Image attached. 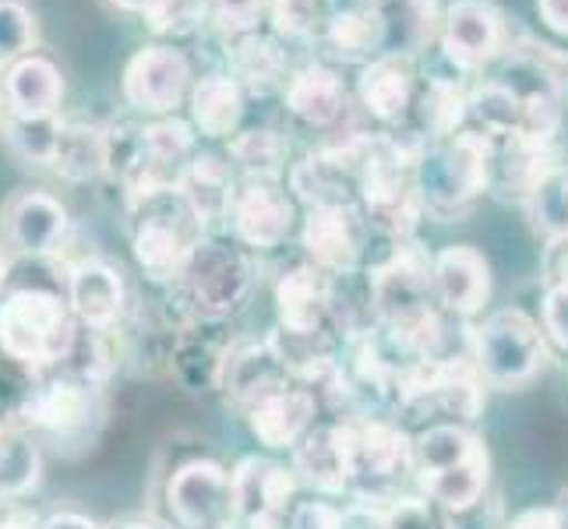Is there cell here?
<instances>
[{
  "label": "cell",
  "mask_w": 568,
  "mask_h": 529,
  "mask_svg": "<svg viewBox=\"0 0 568 529\" xmlns=\"http://www.w3.org/2000/svg\"><path fill=\"white\" fill-rule=\"evenodd\" d=\"M226 160L241 181H286L290 145L272 128H244L226 142Z\"/></svg>",
  "instance_id": "36"
},
{
  "label": "cell",
  "mask_w": 568,
  "mask_h": 529,
  "mask_svg": "<svg viewBox=\"0 0 568 529\" xmlns=\"http://www.w3.org/2000/svg\"><path fill=\"white\" fill-rule=\"evenodd\" d=\"M230 57H233V78L244 85L251 95H268L276 89L290 85V57L280 35H262V32H247L230 39Z\"/></svg>",
  "instance_id": "32"
},
{
  "label": "cell",
  "mask_w": 568,
  "mask_h": 529,
  "mask_svg": "<svg viewBox=\"0 0 568 529\" xmlns=\"http://www.w3.org/2000/svg\"><path fill=\"white\" fill-rule=\"evenodd\" d=\"M226 230L247 251H276L301 233V202L286 181H241L226 215Z\"/></svg>",
  "instance_id": "12"
},
{
  "label": "cell",
  "mask_w": 568,
  "mask_h": 529,
  "mask_svg": "<svg viewBox=\"0 0 568 529\" xmlns=\"http://www.w3.org/2000/svg\"><path fill=\"white\" fill-rule=\"evenodd\" d=\"M258 268L254 251H247L230 233H205L191 247L181 276L166 289L178 304V328L191 322H230L247 307Z\"/></svg>",
  "instance_id": "2"
},
{
  "label": "cell",
  "mask_w": 568,
  "mask_h": 529,
  "mask_svg": "<svg viewBox=\"0 0 568 529\" xmlns=\"http://www.w3.org/2000/svg\"><path fill=\"white\" fill-rule=\"evenodd\" d=\"M378 14L385 29V57L417 61V57L442 35V4L438 0H364Z\"/></svg>",
  "instance_id": "28"
},
{
  "label": "cell",
  "mask_w": 568,
  "mask_h": 529,
  "mask_svg": "<svg viewBox=\"0 0 568 529\" xmlns=\"http://www.w3.org/2000/svg\"><path fill=\"white\" fill-rule=\"evenodd\" d=\"M209 22L223 29L226 39H237L247 32H258L262 18H268V0H205Z\"/></svg>",
  "instance_id": "44"
},
{
  "label": "cell",
  "mask_w": 568,
  "mask_h": 529,
  "mask_svg": "<svg viewBox=\"0 0 568 529\" xmlns=\"http://www.w3.org/2000/svg\"><path fill=\"white\" fill-rule=\"evenodd\" d=\"M106 529H173V526L155 522V519H121V522H113Z\"/></svg>",
  "instance_id": "58"
},
{
  "label": "cell",
  "mask_w": 568,
  "mask_h": 529,
  "mask_svg": "<svg viewBox=\"0 0 568 529\" xmlns=\"http://www.w3.org/2000/svg\"><path fill=\"white\" fill-rule=\"evenodd\" d=\"M491 262L474 244H445L430 254V289L448 318L469 322L491 301Z\"/></svg>",
  "instance_id": "16"
},
{
  "label": "cell",
  "mask_w": 568,
  "mask_h": 529,
  "mask_svg": "<svg viewBox=\"0 0 568 529\" xmlns=\"http://www.w3.org/2000/svg\"><path fill=\"white\" fill-rule=\"evenodd\" d=\"M226 332V322H191L184 328L173 332L170 353H166V370L187 396H209L220 391L226 353L233 346Z\"/></svg>",
  "instance_id": "20"
},
{
  "label": "cell",
  "mask_w": 568,
  "mask_h": 529,
  "mask_svg": "<svg viewBox=\"0 0 568 529\" xmlns=\"http://www.w3.org/2000/svg\"><path fill=\"white\" fill-rule=\"evenodd\" d=\"M53 173L68 184H92L110 173V124L92 116H71L61 124Z\"/></svg>",
  "instance_id": "31"
},
{
  "label": "cell",
  "mask_w": 568,
  "mask_h": 529,
  "mask_svg": "<svg viewBox=\"0 0 568 529\" xmlns=\"http://www.w3.org/2000/svg\"><path fill=\"white\" fill-rule=\"evenodd\" d=\"M523 208H526V215H530V226L540 233L544 241L565 237L568 233V163H561L547 173Z\"/></svg>",
  "instance_id": "42"
},
{
  "label": "cell",
  "mask_w": 568,
  "mask_h": 529,
  "mask_svg": "<svg viewBox=\"0 0 568 529\" xmlns=\"http://www.w3.org/2000/svg\"><path fill=\"white\" fill-rule=\"evenodd\" d=\"M322 417L325 409L318 391L304 382H286L283 388L268 391L251 409H244V420L254 441L268 448V452H286V456Z\"/></svg>",
  "instance_id": "18"
},
{
  "label": "cell",
  "mask_w": 568,
  "mask_h": 529,
  "mask_svg": "<svg viewBox=\"0 0 568 529\" xmlns=\"http://www.w3.org/2000/svg\"><path fill=\"white\" fill-rule=\"evenodd\" d=\"M39 529H103V526L82 512H74V508H61V512H50L39 519Z\"/></svg>",
  "instance_id": "53"
},
{
  "label": "cell",
  "mask_w": 568,
  "mask_h": 529,
  "mask_svg": "<svg viewBox=\"0 0 568 529\" xmlns=\"http://www.w3.org/2000/svg\"><path fill=\"white\" fill-rule=\"evenodd\" d=\"M417 491L430 498L445 512H463V508H474L491 495V456L480 452L474 459H466L459 466L438 469V474L417 477Z\"/></svg>",
  "instance_id": "35"
},
{
  "label": "cell",
  "mask_w": 568,
  "mask_h": 529,
  "mask_svg": "<svg viewBox=\"0 0 568 529\" xmlns=\"http://www.w3.org/2000/svg\"><path fill=\"white\" fill-rule=\"evenodd\" d=\"M537 14L551 32L568 35V0H537Z\"/></svg>",
  "instance_id": "54"
},
{
  "label": "cell",
  "mask_w": 568,
  "mask_h": 529,
  "mask_svg": "<svg viewBox=\"0 0 568 529\" xmlns=\"http://www.w3.org/2000/svg\"><path fill=\"white\" fill-rule=\"evenodd\" d=\"M0 230L18 258H61L71 215L61 199L39 187H18L0 205Z\"/></svg>",
  "instance_id": "15"
},
{
  "label": "cell",
  "mask_w": 568,
  "mask_h": 529,
  "mask_svg": "<svg viewBox=\"0 0 568 529\" xmlns=\"http://www.w3.org/2000/svg\"><path fill=\"white\" fill-rule=\"evenodd\" d=\"M106 4H113L116 11H128V14H142V18H149L155 8L163 4V0H106Z\"/></svg>",
  "instance_id": "57"
},
{
  "label": "cell",
  "mask_w": 568,
  "mask_h": 529,
  "mask_svg": "<svg viewBox=\"0 0 568 529\" xmlns=\"http://www.w3.org/2000/svg\"><path fill=\"white\" fill-rule=\"evenodd\" d=\"M290 469L301 487L322 498H346L349 487V427L346 417L318 420L307 435L293 445Z\"/></svg>",
  "instance_id": "22"
},
{
  "label": "cell",
  "mask_w": 568,
  "mask_h": 529,
  "mask_svg": "<svg viewBox=\"0 0 568 529\" xmlns=\"http://www.w3.org/2000/svg\"><path fill=\"white\" fill-rule=\"evenodd\" d=\"M8 505H11V501H4V498H0V519H4V512H8Z\"/></svg>",
  "instance_id": "62"
},
{
  "label": "cell",
  "mask_w": 568,
  "mask_h": 529,
  "mask_svg": "<svg viewBox=\"0 0 568 529\" xmlns=\"http://www.w3.org/2000/svg\"><path fill=\"white\" fill-rule=\"evenodd\" d=\"M551 512H555V519H558V529H568V487H565V491L555 498Z\"/></svg>",
  "instance_id": "59"
},
{
  "label": "cell",
  "mask_w": 568,
  "mask_h": 529,
  "mask_svg": "<svg viewBox=\"0 0 568 529\" xmlns=\"http://www.w3.org/2000/svg\"><path fill=\"white\" fill-rule=\"evenodd\" d=\"M297 237L311 265H318L328 276H354L367 265V247L375 233L361 205H322L304 208Z\"/></svg>",
  "instance_id": "11"
},
{
  "label": "cell",
  "mask_w": 568,
  "mask_h": 529,
  "mask_svg": "<svg viewBox=\"0 0 568 529\" xmlns=\"http://www.w3.org/2000/svg\"><path fill=\"white\" fill-rule=\"evenodd\" d=\"M414 176L424 215L456 223L474 212L491 187V139L474 128H459L427 142L414 160Z\"/></svg>",
  "instance_id": "4"
},
{
  "label": "cell",
  "mask_w": 568,
  "mask_h": 529,
  "mask_svg": "<svg viewBox=\"0 0 568 529\" xmlns=\"http://www.w3.org/2000/svg\"><path fill=\"white\" fill-rule=\"evenodd\" d=\"M322 43L336 61L367 68L385 57V29L367 4H354V8H339Z\"/></svg>",
  "instance_id": "34"
},
{
  "label": "cell",
  "mask_w": 568,
  "mask_h": 529,
  "mask_svg": "<svg viewBox=\"0 0 568 529\" xmlns=\"http://www.w3.org/2000/svg\"><path fill=\"white\" fill-rule=\"evenodd\" d=\"M8 268H11V258L0 247V301H4V286H8Z\"/></svg>",
  "instance_id": "60"
},
{
  "label": "cell",
  "mask_w": 568,
  "mask_h": 529,
  "mask_svg": "<svg viewBox=\"0 0 568 529\" xmlns=\"http://www.w3.org/2000/svg\"><path fill=\"white\" fill-rule=\"evenodd\" d=\"M349 427V487L346 498L371 508L399 501L414 474V435L388 414H354Z\"/></svg>",
  "instance_id": "5"
},
{
  "label": "cell",
  "mask_w": 568,
  "mask_h": 529,
  "mask_svg": "<svg viewBox=\"0 0 568 529\" xmlns=\"http://www.w3.org/2000/svg\"><path fill=\"white\" fill-rule=\"evenodd\" d=\"M336 14L339 0H268L272 35L290 39V43H311V39L322 43Z\"/></svg>",
  "instance_id": "41"
},
{
  "label": "cell",
  "mask_w": 568,
  "mask_h": 529,
  "mask_svg": "<svg viewBox=\"0 0 568 529\" xmlns=\"http://www.w3.org/2000/svg\"><path fill=\"white\" fill-rule=\"evenodd\" d=\"M0 128H4V95H0Z\"/></svg>",
  "instance_id": "61"
},
{
  "label": "cell",
  "mask_w": 568,
  "mask_h": 529,
  "mask_svg": "<svg viewBox=\"0 0 568 529\" xmlns=\"http://www.w3.org/2000/svg\"><path fill=\"white\" fill-rule=\"evenodd\" d=\"M480 452H487V445L469 424L430 420L414 435V474L417 477L438 474V469L459 466Z\"/></svg>",
  "instance_id": "33"
},
{
  "label": "cell",
  "mask_w": 568,
  "mask_h": 529,
  "mask_svg": "<svg viewBox=\"0 0 568 529\" xmlns=\"http://www.w3.org/2000/svg\"><path fill=\"white\" fill-rule=\"evenodd\" d=\"M540 283H544V289H568V233L544 244Z\"/></svg>",
  "instance_id": "51"
},
{
  "label": "cell",
  "mask_w": 568,
  "mask_h": 529,
  "mask_svg": "<svg viewBox=\"0 0 568 529\" xmlns=\"http://www.w3.org/2000/svg\"><path fill=\"white\" fill-rule=\"evenodd\" d=\"M61 113L57 116H4V145L18 163L53 170L57 145H61Z\"/></svg>",
  "instance_id": "40"
},
{
  "label": "cell",
  "mask_w": 568,
  "mask_h": 529,
  "mask_svg": "<svg viewBox=\"0 0 568 529\" xmlns=\"http://www.w3.org/2000/svg\"><path fill=\"white\" fill-rule=\"evenodd\" d=\"M68 304L78 325L121 328L131 315V289L124 272L106 258L68 262Z\"/></svg>",
  "instance_id": "19"
},
{
  "label": "cell",
  "mask_w": 568,
  "mask_h": 529,
  "mask_svg": "<svg viewBox=\"0 0 568 529\" xmlns=\"http://www.w3.org/2000/svg\"><path fill=\"white\" fill-rule=\"evenodd\" d=\"M202 139L199 131L191 128V121L173 116H152L142 124V139H139V155H134L131 170L124 173V199H142V194L155 191H178L181 176L191 166V160L199 155Z\"/></svg>",
  "instance_id": "9"
},
{
  "label": "cell",
  "mask_w": 568,
  "mask_h": 529,
  "mask_svg": "<svg viewBox=\"0 0 568 529\" xmlns=\"http://www.w3.org/2000/svg\"><path fill=\"white\" fill-rule=\"evenodd\" d=\"M385 529H448V512L414 491L385 508Z\"/></svg>",
  "instance_id": "45"
},
{
  "label": "cell",
  "mask_w": 568,
  "mask_h": 529,
  "mask_svg": "<svg viewBox=\"0 0 568 529\" xmlns=\"http://www.w3.org/2000/svg\"><path fill=\"white\" fill-rule=\"evenodd\" d=\"M466 128L480 131L484 139H508L523 131V103L505 78H487L466 95Z\"/></svg>",
  "instance_id": "39"
},
{
  "label": "cell",
  "mask_w": 568,
  "mask_h": 529,
  "mask_svg": "<svg viewBox=\"0 0 568 529\" xmlns=\"http://www.w3.org/2000/svg\"><path fill=\"white\" fill-rule=\"evenodd\" d=\"M505 526H508V519H505V505H501L498 491H491L474 508L448 512V529H505Z\"/></svg>",
  "instance_id": "49"
},
{
  "label": "cell",
  "mask_w": 568,
  "mask_h": 529,
  "mask_svg": "<svg viewBox=\"0 0 568 529\" xmlns=\"http://www.w3.org/2000/svg\"><path fill=\"white\" fill-rule=\"evenodd\" d=\"M43 484V445L26 427L0 424V498L22 501Z\"/></svg>",
  "instance_id": "38"
},
{
  "label": "cell",
  "mask_w": 568,
  "mask_h": 529,
  "mask_svg": "<svg viewBox=\"0 0 568 529\" xmlns=\"http://www.w3.org/2000/svg\"><path fill=\"white\" fill-rule=\"evenodd\" d=\"M106 420V388L74 382L61 370L39 375L22 414H18V427H26L39 445L61 459H78L92 452V445L103 438Z\"/></svg>",
  "instance_id": "3"
},
{
  "label": "cell",
  "mask_w": 568,
  "mask_h": 529,
  "mask_svg": "<svg viewBox=\"0 0 568 529\" xmlns=\"http://www.w3.org/2000/svg\"><path fill=\"white\" fill-rule=\"evenodd\" d=\"M39 519L43 516H36V512H29L26 505H8V512H4V519H0V529H39Z\"/></svg>",
  "instance_id": "56"
},
{
  "label": "cell",
  "mask_w": 568,
  "mask_h": 529,
  "mask_svg": "<svg viewBox=\"0 0 568 529\" xmlns=\"http://www.w3.org/2000/svg\"><path fill=\"white\" fill-rule=\"evenodd\" d=\"M537 322L544 328L547 343H551V349L568 357V289H544Z\"/></svg>",
  "instance_id": "48"
},
{
  "label": "cell",
  "mask_w": 568,
  "mask_h": 529,
  "mask_svg": "<svg viewBox=\"0 0 568 529\" xmlns=\"http://www.w3.org/2000/svg\"><path fill=\"white\" fill-rule=\"evenodd\" d=\"M64 92V71L47 53H26L4 71V103L14 116H57Z\"/></svg>",
  "instance_id": "29"
},
{
  "label": "cell",
  "mask_w": 568,
  "mask_h": 529,
  "mask_svg": "<svg viewBox=\"0 0 568 529\" xmlns=\"http://www.w3.org/2000/svg\"><path fill=\"white\" fill-rule=\"evenodd\" d=\"M163 477L160 498H163V516L173 529H226L237 522L233 512V484L230 469L212 459L194 452L181 462H173Z\"/></svg>",
  "instance_id": "8"
},
{
  "label": "cell",
  "mask_w": 568,
  "mask_h": 529,
  "mask_svg": "<svg viewBox=\"0 0 568 529\" xmlns=\"http://www.w3.org/2000/svg\"><path fill=\"white\" fill-rule=\"evenodd\" d=\"M247 92L233 74L212 71L194 78V89L187 95V121L205 142H230L244 124Z\"/></svg>",
  "instance_id": "27"
},
{
  "label": "cell",
  "mask_w": 568,
  "mask_h": 529,
  "mask_svg": "<svg viewBox=\"0 0 568 529\" xmlns=\"http://www.w3.org/2000/svg\"><path fill=\"white\" fill-rule=\"evenodd\" d=\"M505 529H558V519L551 508H526V512L508 519Z\"/></svg>",
  "instance_id": "55"
},
{
  "label": "cell",
  "mask_w": 568,
  "mask_h": 529,
  "mask_svg": "<svg viewBox=\"0 0 568 529\" xmlns=\"http://www.w3.org/2000/svg\"><path fill=\"white\" fill-rule=\"evenodd\" d=\"M194 89V71L187 53L173 43H149L131 53L121 74V92L131 110L142 116H173Z\"/></svg>",
  "instance_id": "10"
},
{
  "label": "cell",
  "mask_w": 568,
  "mask_h": 529,
  "mask_svg": "<svg viewBox=\"0 0 568 529\" xmlns=\"http://www.w3.org/2000/svg\"><path fill=\"white\" fill-rule=\"evenodd\" d=\"M36 378V370H29L26 364H18L0 349V424H18V414H22Z\"/></svg>",
  "instance_id": "47"
},
{
  "label": "cell",
  "mask_w": 568,
  "mask_h": 529,
  "mask_svg": "<svg viewBox=\"0 0 568 529\" xmlns=\"http://www.w3.org/2000/svg\"><path fill=\"white\" fill-rule=\"evenodd\" d=\"M233 512L244 529H283L286 512L301 495V480L276 456H244L230 469Z\"/></svg>",
  "instance_id": "13"
},
{
  "label": "cell",
  "mask_w": 568,
  "mask_h": 529,
  "mask_svg": "<svg viewBox=\"0 0 568 529\" xmlns=\"http://www.w3.org/2000/svg\"><path fill=\"white\" fill-rule=\"evenodd\" d=\"M339 516L343 508L339 505H328V501H293V508L286 512L283 529H339Z\"/></svg>",
  "instance_id": "50"
},
{
  "label": "cell",
  "mask_w": 568,
  "mask_h": 529,
  "mask_svg": "<svg viewBox=\"0 0 568 529\" xmlns=\"http://www.w3.org/2000/svg\"><path fill=\"white\" fill-rule=\"evenodd\" d=\"M39 22L29 0H0V71H8L26 53H36Z\"/></svg>",
  "instance_id": "43"
},
{
  "label": "cell",
  "mask_w": 568,
  "mask_h": 529,
  "mask_svg": "<svg viewBox=\"0 0 568 529\" xmlns=\"http://www.w3.org/2000/svg\"><path fill=\"white\" fill-rule=\"evenodd\" d=\"M74 328L68 265H57V258H14L0 301V349L36 375H47L71 349Z\"/></svg>",
  "instance_id": "1"
},
{
  "label": "cell",
  "mask_w": 568,
  "mask_h": 529,
  "mask_svg": "<svg viewBox=\"0 0 568 529\" xmlns=\"http://www.w3.org/2000/svg\"><path fill=\"white\" fill-rule=\"evenodd\" d=\"M469 357L487 388L519 391L534 385L551 364V343L523 307H498L469 328Z\"/></svg>",
  "instance_id": "7"
},
{
  "label": "cell",
  "mask_w": 568,
  "mask_h": 529,
  "mask_svg": "<svg viewBox=\"0 0 568 529\" xmlns=\"http://www.w3.org/2000/svg\"><path fill=\"white\" fill-rule=\"evenodd\" d=\"M121 328L106 332V328L78 325L71 349L64 353V360L57 364L53 370H61V375H68L74 382L106 388L110 378L116 375V364H121Z\"/></svg>",
  "instance_id": "37"
},
{
  "label": "cell",
  "mask_w": 568,
  "mask_h": 529,
  "mask_svg": "<svg viewBox=\"0 0 568 529\" xmlns=\"http://www.w3.org/2000/svg\"><path fill=\"white\" fill-rule=\"evenodd\" d=\"M442 53L463 74L491 68L508 50V26L495 0H453L442 18Z\"/></svg>",
  "instance_id": "14"
},
{
  "label": "cell",
  "mask_w": 568,
  "mask_h": 529,
  "mask_svg": "<svg viewBox=\"0 0 568 529\" xmlns=\"http://www.w3.org/2000/svg\"><path fill=\"white\" fill-rule=\"evenodd\" d=\"M283 100L293 121L311 131H336L349 116V89L343 74L328 64H307L293 71Z\"/></svg>",
  "instance_id": "25"
},
{
  "label": "cell",
  "mask_w": 568,
  "mask_h": 529,
  "mask_svg": "<svg viewBox=\"0 0 568 529\" xmlns=\"http://www.w3.org/2000/svg\"><path fill=\"white\" fill-rule=\"evenodd\" d=\"M501 78L516 89L523 103V131L530 139L555 142L561 128V85L551 71H544L534 57H516L513 64L501 71Z\"/></svg>",
  "instance_id": "30"
},
{
  "label": "cell",
  "mask_w": 568,
  "mask_h": 529,
  "mask_svg": "<svg viewBox=\"0 0 568 529\" xmlns=\"http://www.w3.org/2000/svg\"><path fill=\"white\" fill-rule=\"evenodd\" d=\"M555 166H561L558 142L508 134V139L491 142V187L487 194H495L505 205H526Z\"/></svg>",
  "instance_id": "23"
},
{
  "label": "cell",
  "mask_w": 568,
  "mask_h": 529,
  "mask_svg": "<svg viewBox=\"0 0 568 529\" xmlns=\"http://www.w3.org/2000/svg\"><path fill=\"white\" fill-rule=\"evenodd\" d=\"M241 176L230 166L226 152H212L199 149V155L191 160V166L181 176V194L191 205V212L199 215V223L205 233H220L226 226V215L233 205V194H237Z\"/></svg>",
  "instance_id": "26"
},
{
  "label": "cell",
  "mask_w": 568,
  "mask_h": 529,
  "mask_svg": "<svg viewBox=\"0 0 568 529\" xmlns=\"http://www.w3.org/2000/svg\"><path fill=\"white\" fill-rule=\"evenodd\" d=\"M202 237L205 226L181 191H155L128 202V244L134 265L152 286H170L178 279L191 247Z\"/></svg>",
  "instance_id": "6"
},
{
  "label": "cell",
  "mask_w": 568,
  "mask_h": 529,
  "mask_svg": "<svg viewBox=\"0 0 568 529\" xmlns=\"http://www.w3.org/2000/svg\"><path fill=\"white\" fill-rule=\"evenodd\" d=\"M339 529H385V508L349 501V505H343Z\"/></svg>",
  "instance_id": "52"
},
{
  "label": "cell",
  "mask_w": 568,
  "mask_h": 529,
  "mask_svg": "<svg viewBox=\"0 0 568 529\" xmlns=\"http://www.w3.org/2000/svg\"><path fill=\"white\" fill-rule=\"evenodd\" d=\"M272 304H276V328L283 332H336L332 311H336V276H328L307 258L293 262L280 272L276 289H272Z\"/></svg>",
  "instance_id": "17"
},
{
  "label": "cell",
  "mask_w": 568,
  "mask_h": 529,
  "mask_svg": "<svg viewBox=\"0 0 568 529\" xmlns=\"http://www.w3.org/2000/svg\"><path fill=\"white\" fill-rule=\"evenodd\" d=\"M145 22L155 35H191L209 22V4L205 0H163Z\"/></svg>",
  "instance_id": "46"
},
{
  "label": "cell",
  "mask_w": 568,
  "mask_h": 529,
  "mask_svg": "<svg viewBox=\"0 0 568 529\" xmlns=\"http://www.w3.org/2000/svg\"><path fill=\"white\" fill-rule=\"evenodd\" d=\"M286 382H297V378L290 375L276 339L247 336V339H233L226 353L220 396L226 399V406H233L244 417V409H251L262 396H268V391L283 388Z\"/></svg>",
  "instance_id": "21"
},
{
  "label": "cell",
  "mask_w": 568,
  "mask_h": 529,
  "mask_svg": "<svg viewBox=\"0 0 568 529\" xmlns=\"http://www.w3.org/2000/svg\"><path fill=\"white\" fill-rule=\"evenodd\" d=\"M420 78L414 71V61H399V57H382V61L361 68L357 78V103L375 124L385 131H396L409 121L417 103Z\"/></svg>",
  "instance_id": "24"
}]
</instances>
